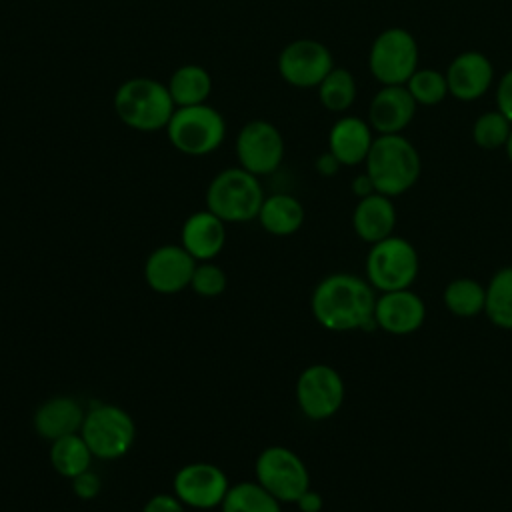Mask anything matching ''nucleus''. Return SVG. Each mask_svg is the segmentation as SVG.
Instances as JSON below:
<instances>
[{
  "mask_svg": "<svg viewBox=\"0 0 512 512\" xmlns=\"http://www.w3.org/2000/svg\"><path fill=\"white\" fill-rule=\"evenodd\" d=\"M376 298L378 292L366 276L334 272L314 286L310 310L314 320L330 332H368L376 330Z\"/></svg>",
  "mask_w": 512,
  "mask_h": 512,
  "instance_id": "nucleus-1",
  "label": "nucleus"
},
{
  "mask_svg": "<svg viewBox=\"0 0 512 512\" xmlns=\"http://www.w3.org/2000/svg\"><path fill=\"white\" fill-rule=\"evenodd\" d=\"M364 166L376 192L390 198L406 194L422 174L420 152L404 134H376Z\"/></svg>",
  "mask_w": 512,
  "mask_h": 512,
  "instance_id": "nucleus-2",
  "label": "nucleus"
},
{
  "mask_svg": "<svg viewBox=\"0 0 512 512\" xmlns=\"http://www.w3.org/2000/svg\"><path fill=\"white\" fill-rule=\"evenodd\" d=\"M118 120L136 132L166 130L176 104L166 82L150 76L126 78L112 98Z\"/></svg>",
  "mask_w": 512,
  "mask_h": 512,
  "instance_id": "nucleus-3",
  "label": "nucleus"
},
{
  "mask_svg": "<svg viewBox=\"0 0 512 512\" xmlns=\"http://www.w3.org/2000/svg\"><path fill=\"white\" fill-rule=\"evenodd\" d=\"M264 198L260 178L240 166L220 170L206 188V208L226 224L256 220Z\"/></svg>",
  "mask_w": 512,
  "mask_h": 512,
  "instance_id": "nucleus-4",
  "label": "nucleus"
},
{
  "mask_svg": "<svg viewBox=\"0 0 512 512\" xmlns=\"http://www.w3.org/2000/svg\"><path fill=\"white\" fill-rule=\"evenodd\" d=\"M364 276L372 288L380 292L412 288L420 274V256L416 246L398 234L370 244Z\"/></svg>",
  "mask_w": 512,
  "mask_h": 512,
  "instance_id": "nucleus-5",
  "label": "nucleus"
},
{
  "mask_svg": "<svg viewBox=\"0 0 512 512\" xmlns=\"http://www.w3.org/2000/svg\"><path fill=\"white\" fill-rule=\"evenodd\" d=\"M166 134L170 144L186 156H206L218 150L226 138L224 116L206 104L176 108Z\"/></svg>",
  "mask_w": 512,
  "mask_h": 512,
  "instance_id": "nucleus-6",
  "label": "nucleus"
},
{
  "mask_svg": "<svg viewBox=\"0 0 512 512\" xmlns=\"http://www.w3.org/2000/svg\"><path fill=\"white\" fill-rule=\"evenodd\" d=\"M80 436L88 444L94 458L118 460L134 446L136 424L124 408L98 402L86 410Z\"/></svg>",
  "mask_w": 512,
  "mask_h": 512,
  "instance_id": "nucleus-7",
  "label": "nucleus"
},
{
  "mask_svg": "<svg viewBox=\"0 0 512 512\" xmlns=\"http://www.w3.org/2000/svg\"><path fill=\"white\" fill-rule=\"evenodd\" d=\"M420 48L412 32L400 26L376 34L368 50V70L380 86L406 84L420 68Z\"/></svg>",
  "mask_w": 512,
  "mask_h": 512,
  "instance_id": "nucleus-8",
  "label": "nucleus"
},
{
  "mask_svg": "<svg viewBox=\"0 0 512 512\" xmlns=\"http://www.w3.org/2000/svg\"><path fill=\"white\" fill-rule=\"evenodd\" d=\"M256 482L282 504H294L310 488V472L304 460L286 446L264 448L254 462Z\"/></svg>",
  "mask_w": 512,
  "mask_h": 512,
  "instance_id": "nucleus-9",
  "label": "nucleus"
},
{
  "mask_svg": "<svg viewBox=\"0 0 512 512\" xmlns=\"http://www.w3.org/2000/svg\"><path fill=\"white\" fill-rule=\"evenodd\" d=\"M296 404L314 422L332 418L344 404L346 384L342 374L324 362L306 366L296 378Z\"/></svg>",
  "mask_w": 512,
  "mask_h": 512,
  "instance_id": "nucleus-10",
  "label": "nucleus"
},
{
  "mask_svg": "<svg viewBox=\"0 0 512 512\" xmlns=\"http://www.w3.org/2000/svg\"><path fill=\"white\" fill-rule=\"evenodd\" d=\"M238 166L262 178L276 172L284 160L286 144L280 128L256 118L240 126L234 142Z\"/></svg>",
  "mask_w": 512,
  "mask_h": 512,
  "instance_id": "nucleus-11",
  "label": "nucleus"
},
{
  "mask_svg": "<svg viewBox=\"0 0 512 512\" xmlns=\"http://www.w3.org/2000/svg\"><path fill=\"white\" fill-rule=\"evenodd\" d=\"M278 74L294 88H318V84L336 66L330 48L314 38L288 42L278 54Z\"/></svg>",
  "mask_w": 512,
  "mask_h": 512,
  "instance_id": "nucleus-12",
  "label": "nucleus"
},
{
  "mask_svg": "<svg viewBox=\"0 0 512 512\" xmlns=\"http://www.w3.org/2000/svg\"><path fill=\"white\" fill-rule=\"evenodd\" d=\"M174 496L194 510L220 508L230 482L226 472L210 462L184 464L172 478Z\"/></svg>",
  "mask_w": 512,
  "mask_h": 512,
  "instance_id": "nucleus-13",
  "label": "nucleus"
},
{
  "mask_svg": "<svg viewBox=\"0 0 512 512\" xmlns=\"http://www.w3.org/2000/svg\"><path fill=\"white\" fill-rule=\"evenodd\" d=\"M196 264L182 244H164L146 258L144 280L158 294H176L190 288Z\"/></svg>",
  "mask_w": 512,
  "mask_h": 512,
  "instance_id": "nucleus-14",
  "label": "nucleus"
},
{
  "mask_svg": "<svg viewBox=\"0 0 512 512\" xmlns=\"http://www.w3.org/2000/svg\"><path fill=\"white\" fill-rule=\"evenodd\" d=\"M448 92L458 102H476L494 86V64L480 50L456 54L444 70Z\"/></svg>",
  "mask_w": 512,
  "mask_h": 512,
  "instance_id": "nucleus-15",
  "label": "nucleus"
},
{
  "mask_svg": "<svg viewBox=\"0 0 512 512\" xmlns=\"http://www.w3.org/2000/svg\"><path fill=\"white\" fill-rule=\"evenodd\" d=\"M376 328L390 336H410L426 320V302L412 288L380 292L374 308Z\"/></svg>",
  "mask_w": 512,
  "mask_h": 512,
  "instance_id": "nucleus-16",
  "label": "nucleus"
},
{
  "mask_svg": "<svg viewBox=\"0 0 512 512\" xmlns=\"http://www.w3.org/2000/svg\"><path fill=\"white\" fill-rule=\"evenodd\" d=\"M418 110L404 84L380 86L368 106V124L376 134H404Z\"/></svg>",
  "mask_w": 512,
  "mask_h": 512,
  "instance_id": "nucleus-17",
  "label": "nucleus"
},
{
  "mask_svg": "<svg viewBox=\"0 0 512 512\" xmlns=\"http://www.w3.org/2000/svg\"><path fill=\"white\" fill-rule=\"evenodd\" d=\"M376 132L366 118L354 114H340L328 130V152L342 166L364 164L374 144Z\"/></svg>",
  "mask_w": 512,
  "mask_h": 512,
  "instance_id": "nucleus-18",
  "label": "nucleus"
},
{
  "mask_svg": "<svg viewBox=\"0 0 512 512\" xmlns=\"http://www.w3.org/2000/svg\"><path fill=\"white\" fill-rule=\"evenodd\" d=\"M180 244L196 262H208L226 244V222L208 208L192 212L182 224Z\"/></svg>",
  "mask_w": 512,
  "mask_h": 512,
  "instance_id": "nucleus-19",
  "label": "nucleus"
},
{
  "mask_svg": "<svg viewBox=\"0 0 512 512\" xmlns=\"http://www.w3.org/2000/svg\"><path fill=\"white\" fill-rule=\"evenodd\" d=\"M398 222V212L394 206V198L374 192L366 198H360L352 210V228L356 236L374 244L394 234Z\"/></svg>",
  "mask_w": 512,
  "mask_h": 512,
  "instance_id": "nucleus-20",
  "label": "nucleus"
},
{
  "mask_svg": "<svg viewBox=\"0 0 512 512\" xmlns=\"http://www.w3.org/2000/svg\"><path fill=\"white\" fill-rule=\"evenodd\" d=\"M84 408L72 396H52L44 400L32 418L34 430L46 440H58L68 434H76L84 422Z\"/></svg>",
  "mask_w": 512,
  "mask_h": 512,
  "instance_id": "nucleus-21",
  "label": "nucleus"
},
{
  "mask_svg": "<svg viewBox=\"0 0 512 512\" xmlns=\"http://www.w3.org/2000/svg\"><path fill=\"white\" fill-rule=\"evenodd\" d=\"M304 216V206L296 196L276 192L264 198L256 220L272 236H292L302 228Z\"/></svg>",
  "mask_w": 512,
  "mask_h": 512,
  "instance_id": "nucleus-22",
  "label": "nucleus"
},
{
  "mask_svg": "<svg viewBox=\"0 0 512 512\" xmlns=\"http://www.w3.org/2000/svg\"><path fill=\"white\" fill-rule=\"evenodd\" d=\"M166 86H168V92H170L176 108H182V106L206 104L212 94L214 82H212L210 72L204 66L188 62V64L178 66L170 74Z\"/></svg>",
  "mask_w": 512,
  "mask_h": 512,
  "instance_id": "nucleus-23",
  "label": "nucleus"
},
{
  "mask_svg": "<svg viewBox=\"0 0 512 512\" xmlns=\"http://www.w3.org/2000/svg\"><path fill=\"white\" fill-rule=\"evenodd\" d=\"M442 302L456 318H476L484 314L486 284L472 276L452 278L442 290Z\"/></svg>",
  "mask_w": 512,
  "mask_h": 512,
  "instance_id": "nucleus-24",
  "label": "nucleus"
},
{
  "mask_svg": "<svg viewBox=\"0 0 512 512\" xmlns=\"http://www.w3.org/2000/svg\"><path fill=\"white\" fill-rule=\"evenodd\" d=\"M48 456H50L52 468L68 480H72L74 476L88 470L92 464V458H94L88 444L80 436V432L52 440Z\"/></svg>",
  "mask_w": 512,
  "mask_h": 512,
  "instance_id": "nucleus-25",
  "label": "nucleus"
},
{
  "mask_svg": "<svg viewBox=\"0 0 512 512\" xmlns=\"http://www.w3.org/2000/svg\"><path fill=\"white\" fill-rule=\"evenodd\" d=\"M484 314L496 328L512 330V266H502L490 276Z\"/></svg>",
  "mask_w": 512,
  "mask_h": 512,
  "instance_id": "nucleus-26",
  "label": "nucleus"
},
{
  "mask_svg": "<svg viewBox=\"0 0 512 512\" xmlns=\"http://www.w3.org/2000/svg\"><path fill=\"white\" fill-rule=\"evenodd\" d=\"M316 90L320 104L334 114H346L358 98L356 78L348 68L342 66H334Z\"/></svg>",
  "mask_w": 512,
  "mask_h": 512,
  "instance_id": "nucleus-27",
  "label": "nucleus"
},
{
  "mask_svg": "<svg viewBox=\"0 0 512 512\" xmlns=\"http://www.w3.org/2000/svg\"><path fill=\"white\" fill-rule=\"evenodd\" d=\"M220 512H282V502L258 482L230 484Z\"/></svg>",
  "mask_w": 512,
  "mask_h": 512,
  "instance_id": "nucleus-28",
  "label": "nucleus"
},
{
  "mask_svg": "<svg viewBox=\"0 0 512 512\" xmlns=\"http://www.w3.org/2000/svg\"><path fill=\"white\" fill-rule=\"evenodd\" d=\"M404 86L418 106H438L450 96L446 74L436 68H418Z\"/></svg>",
  "mask_w": 512,
  "mask_h": 512,
  "instance_id": "nucleus-29",
  "label": "nucleus"
},
{
  "mask_svg": "<svg viewBox=\"0 0 512 512\" xmlns=\"http://www.w3.org/2000/svg\"><path fill=\"white\" fill-rule=\"evenodd\" d=\"M512 132V122L494 110H486L480 116H476L474 124H472V142L480 148V150H504L506 140Z\"/></svg>",
  "mask_w": 512,
  "mask_h": 512,
  "instance_id": "nucleus-30",
  "label": "nucleus"
},
{
  "mask_svg": "<svg viewBox=\"0 0 512 512\" xmlns=\"http://www.w3.org/2000/svg\"><path fill=\"white\" fill-rule=\"evenodd\" d=\"M226 284H228L226 272L212 260L198 262L190 280V288L202 298L220 296L226 290Z\"/></svg>",
  "mask_w": 512,
  "mask_h": 512,
  "instance_id": "nucleus-31",
  "label": "nucleus"
},
{
  "mask_svg": "<svg viewBox=\"0 0 512 512\" xmlns=\"http://www.w3.org/2000/svg\"><path fill=\"white\" fill-rule=\"evenodd\" d=\"M70 482H72V492H74L80 500H92V498H96V496L100 494V490H102V478H100L96 472H92L90 468L84 470L82 474L74 476Z\"/></svg>",
  "mask_w": 512,
  "mask_h": 512,
  "instance_id": "nucleus-32",
  "label": "nucleus"
},
{
  "mask_svg": "<svg viewBox=\"0 0 512 512\" xmlns=\"http://www.w3.org/2000/svg\"><path fill=\"white\" fill-rule=\"evenodd\" d=\"M496 110L512 122V68H508L496 82Z\"/></svg>",
  "mask_w": 512,
  "mask_h": 512,
  "instance_id": "nucleus-33",
  "label": "nucleus"
},
{
  "mask_svg": "<svg viewBox=\"0 0 512 512\" xmlns=\"http://www.w3.org/2000/svg\"><path fill=\"white\" fill-rule=\"evenodd\" d=\"M142 512H186V506L174 494H154Z\"/></svg>",
  "mask_w": 512,
  "mask_h": 512,
  "instance_id": "nucleus-34",
  "label": "nucleus"
},
{
  "mask_svg": "<svg viewBox=\"0 0 512 512\" xmlns=\"http://www.w3.org/2000/svg\"><path fill=\"white\" fill-rule=\"evenodd\" d=\"M314 168H316V172L320 174V176H326V178H330V176H334L340 168H342V164L326 150V152H322V154H318L316 156V160H314Z\"/></svg>",
  "mask_w": 512,
  "mask_h": 512,
  "instance_id": "nucleus-35",
  "label": "nucleus"
},
{
  "mask_svg": "<svg viewBox=\"0 0 512 512\" xmlns=\"http://www.w3.org/2000/svg\"><path fill=\"white\" fill-rule=\"evenodd\" d=\"M294 504L298 506L300 512H320L322 506H324V500H322V494H320V492L308 488Z\"/></svg>",
  "mask_w": 512,
  "mask_h": 512,
  "instance_id": "nucleus-36",
  "label": "nucleus"
},
{
  "mask_svg": "<svg viewBox=\"0 0 512 512\" xmlns=\"http://www.w3.org/2000/svg\"><path fill=\"white\" fill-rule=\"evenodd\" d=\"M350 190H352V194H354L358 200H360V198H366V196H370V194L376 192L374 182H372V178L366 174V170H364L362 174H356V176L352 178Z\"/></svg>",
  "mask_w": 512,
  "mask_h": 512,
  "instance_id": "nucleus-37",
  "label": "nucleus"
},
{
  "mask_svg": "<svg viewBox=\"0 0 512 512\" xmlns=\"http://www.w3.org/2000/svg\"><path fill=\"white\" fill-rule=\"evenodd\" d=\"M504 152H506V158H508V162L512 164V132H510V136H508V140H506Z\"/></svg>",
  "mask_w": 512,
  "mask_h": 512,
  "instance_id": "nucleus-38",
  "label": "nucleus"
},
{
  "mask_svg": "<svg viewBox=\"0 0 512 512\" xmlns=\"http://www.w3.org/2000/svg\"><path fill=\"white\" fill-rule=\"evenodd\" d=\"M510 454H512V436H510Z\"/></svg>",
  "mask_w": 512,
  "mask_h": 512,
  "instance_id": "nucleus-39",
  "label": "nucleus"
}]
</instances>
